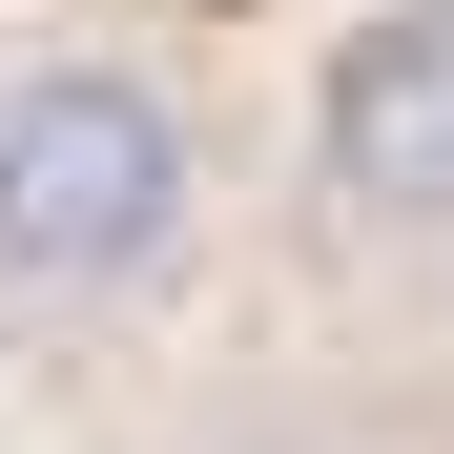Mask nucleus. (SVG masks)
<instances>
[{
    "label": "nucleus",
    "instance_id": "7ed1b4c3",
    "mask_svg": "<svg viewBox=\"0 0 454 454\" xmlns=\"http://www.w3.org/2000/svg\"><path fill=\"white\" fill-rule=\"evenodd\" d=\"M166 454H434V434L372 413V393H227V413H186Z\"/></svg>",
    "mask_w": 454,
    "mask_h": 454
},
{
    "label": "nucleus",
    "instance_id": "f03ea898",
    "mask_svg": "<svg viewBox=\"0 0 454 454\" xmlns=\"http://www.w3.org/2000/svg\"><path fill=\"white\" fill-rule=\"evenodd\" d=\"M289 227L372 310H454V0H331L289 62Z\"/></svg>",
    "mask_w": 454,
    "mask_h": 454
},
{
    "label": "nucleus",
    "instance_id": "f257e3e1",
    "mask_svg": "<svg viewBox=\"0 0 454 454\" xmlns=\"http://www.w3.org/2000/svg\"><path fill=\"white\" fill-rule=\"evenodd\" d=\"M227 227H248V145L166 21L104 0L0 21V331H145L227 269Z\"/></svg>",
    "mask_w": 454,
    "mask_h": 454
}]
</instances>
